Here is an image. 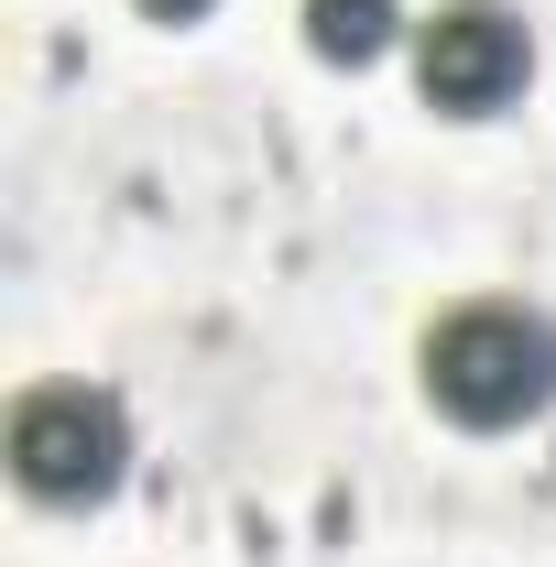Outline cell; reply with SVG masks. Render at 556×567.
Returning <instances> with one entry per match:
<instances>
[{
    "label": "cell",
    "mask_w": 556,
    "mask_h": 567,
    "mask_svg": "<svg viewBox=\"0 0 556 567\" xmlns=\"http://www.w3.org/2000/svg\"><path fill=\"white\" fill-rule=\"evenodd\" d=\"M425 404L470 436H513L556 404V317L535 295H459L415 339Z\"/></svg>",
    "instance_id": "cell-1"
},
{
    "label": "cell",
    "mask_w": 556,
    "mask_h": 567,
    "mask_svg": "<svg viewBox=\"0 0 556 567\" xmlns=\"http://www.w3.org/2000/svg\"><path fill=\"white\" fill-rule=\"evenodd\" d=\"M132 470V415L110 382H33L11 404V481L33 502H110Z\"/></svg>",
    "instance_id": "cell-2"
},
{
    "label": "cell",
    "mask_w": 556,
    "mask_h": 567,
    "mask_svg": "<svg viewBox=\"0 0 556 567\" xmlns=\"http://www.w3.org/2000/svg\"><path fill=\"white\" fill-rule=\"evenodd\" d=\"M415 87L447 121H491L535 87V22L513 0H436L415 11Z\"/></svg>",
    "instance_id": "cell-3"
},
{
    "label": "cell",
    "mask_w": 556,
    "mask_h": 567,
    "mask_svg": "<svg viewBox=\"0 0 556 567\" xmlns=\"http://www.w3.org/2000/svg\"><path fill=\"white\" fill-rule=\"evenodd\" d=\"M306 44H317V66H382L393 44H415V11L404 0H306Z\"/></svg>",
    "instance_id": "cell-4"
},
{
    "label": "cell",
    "mask_w": 556,
    "mask_h": 567,
    "mask_svg": "<svg viewBox=\"0 0 556 567\" xmlns=\"http://www.w3.org/2000/svg\"><path fill=\"white\" fill-rule=\"evenodd\" d=\"M132 11H142V22H208L218 0H132Z\"/></svg>",
    "instance_id": "cell-5"
}]
</instances>
